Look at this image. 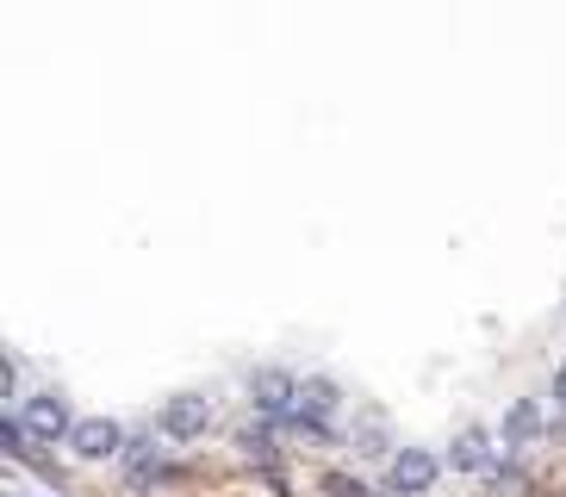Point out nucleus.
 I'll use <instances>...</instances> for the list:
<instances>
[{
    "label": "nucleus",
    "mask_w": 566,
    "mask_h": 497,
    "mask_svg": "<svg viewBox=\"0 0 566 497\" xmlns=\"http://www.w3.org/2000/svg\"><path fill=\"white\" fill-rule=\"evenodd\" d=\"M554 398H560V404H566V367H560V373H554Z\"/></svg>",
    "instance_id": "9b49d317"
},
{
    "label": "nucleus",
    "mask_w": 566,
    "mask_h": 497,
    "mask_svg": "<svg viewBox=\"0 0 566 497\" xmlns=\"http://www.w3.org/2000/svg\"><path fill=\"white\" fill-rule=\"evenodd\" d=\"M485 461H492V430H480V423L449 442V466H454V473H480Z\"/></svg>",
    "instance_id": "0eeeda50"
},
{
    "label": "nucleus",
    "mask_w": 566,
    "mask_h": 497,
    "mask_svg": "<svg viewBox=\"0 0 566 497\" xmlns=\"http://www.w3.org/2000/svg\"><path fill=\"white\" fill-rule=\"evenodd\" d=\"M7 497H32V491H7Z\"/></svg>",
    "instance_id": "f8f14e48"
},
{
    "label": "nucleus",
    "mask_w": 566,
    "mask_h": 497,
    "mask_svg": "<svg viewBox=\"0 0 566 497\" xmlns=\"http://www.w3.org/2000/svg\"><path fill=\"white\" fill-rule=\"evenodd\" d=\"M324 491H336V497H367V485H355V479H343V473H331V479H324Z\"/></svg>",
    "instance_id": "9d476101"
},
{
    "label": "nucleus",
    "mask_w": 566,
    "mask_h": 497,
    "mask_svg": "<svg viewBox=\"0 0 566 497\" xmlns=\"http://www.w3.org/2000/svg\"><path fill=\"white\" fill-rule=\"evenodd\" d=\"M355 447H361V454H386V447H392V435H386V416H380V411H361Z\"/></svg>",
    "instance_id": "1a4fd4ad"
},
{
    "label": "nucleus",
    "mask_w": 566,
    "mask_h": 497,
    "mask_svg": "<svg viewBox=\"0 0 566 497\" xmlns=\"http://www.w3.org/2000/svg\"><path fill=\"white\" fill-rule=\"evenodd\" d=\"M19 423H25L32 442H69V435H75V416H69L63 392H32L25 398V411H19Z\"/></svg>",
    "instance_id": "f257e3e1"
},
{
    "label": "nucleus",
    "mask_w": 566,
    "mask_h": 497,
    "mask_svg": "<svg viewBox=\"0 0 566 497\" xmlns=\"http://www.w3.org/2000/svg\"><path fill=\"white\" fill-rule=\"evenodd\" d=\"M436 473H442V461H436L430 447H399L392 466H386V491L392 497H423L436 485Z\"/></svg>",
    "instance_id": "f03ea898"
},
{
    "label": "nucleus",
    "mask_w": 566,
    "mask_h": 497,
    "mask_svg": "<svg viewBox=\"0 0 566 497\" xmlns=\"http://www.w3.org/2000/svg\"><path fill=\"white\" fill-rule=\"evenodd\" d=\"M535 430H542V404H535V398H516L511 411H504V447L530 442Z\"/></svg>",
    "instance_id": "6e6552de"
},
{
    "label": "nucleus",
    "mask_w": 566,
    "mask_h": 497,
    "mask_svg": "<svg viewBox=\"0 0 566 497\" xmlns=\"http://www.w3.org/2000/svg\"><path fill=\"white\" fill-rule=\"evenodd\" d=\"M212 430V398L200 392H181L163 404V435L168 442H200V435Z\"/></svg>",
    "instance_id": "7ed1b4c3"
},
{
    "label": "nucleus",
    "mask_w": 566,
    "mask_h": 497,
    "mask_svg": "<svg viewBox=\"0 0 566 497\" xmlns=\"http://www.w3.org/2000/svg\"><path fill=\"white\" fill-rule=\"evenodd\" d=\"M69 447H75L82 461H113V454H125V430H118L113 416H82L75 435H69Z\"/></svg>",
    "instance_id": "39448f33"
},
{
    "label": "nucleus",
    "mask_w": 566,
    "mask_h": 497,
    "mask_svg": "<svg viewBox=\"0 0 566 497\" xmlns=\"http://www.w3.org/2000/svg\"><path fill=\"white\" fill-rule=\"evenodd\" d=\"M250 398L262 416H286L293 423V404H300V380L293 373H281V367H262V373H250Z\"/></svg>",
    "instance_id": "20e7f679"
},
{
    "label": "nucleus",
    "mask_w": 566,
    "mask_h": 497,
    "mask_svg": "<svg viewBox=\"0 0 566 497\" xmlns=\"http://www.w3.org/2000/svg\"><path fill=\"white\" fill-rule=\"evenodd\" d=\"M331 416H336V385L331 380H305L300 385V404H293V430L324 435V430H331Z\"/></svg>",
    "instance_id": "423d86ee"
}]
</instances>
